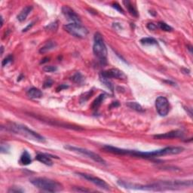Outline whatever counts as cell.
I'll return each mask as SVG.
<instances>
[{"mask_svg": "<svg viewBox=\"0 0 193 193\" xmlns=\"http://www.w3.org/2000/svg\"><path fill=\"white\" fill-rule=\"evenodd\" d=\"M104 150L110 153L115 155H121V156H131L137 157V158H150L159 157L162 156H167V155H177L180 154L184 149L180 146H169L164 149H158V150L151 151V152H141L137 150H131V149H119L117 147L111 146H104L103 148Z\"/></svg>", "mask_w": 193, "mask_h": 193, "instance_id": "6da1fadb", "label": "cell"}, {"mask_svg": "<svg viewBox=\"0 0 193 193\" xmlns=\"http://www.w3.org/2000/svg\"><path fill=\"white\" fill-rule=\"evenodd\" d=\"M7 129L14 134H19V135L22 136L28 140H31L39 142V143H45V139L44 137H42L36 132L32 131L31 129L28 128L25 125L16 124V123H11L9 124V125L7 126Z\"/></svg>", "mask_w": 193, "mask_h": 193, "instance_id": "7a4b0ae2", "label": "cell"}, {"mask_svg": "<svg viewBox=\"0 0 193 193\" xmlns=\"http://www.w3.org/2000/svg\"><path fill=\"white\" fill-rule=\"evenodd\" d=\"M30 183L39 190L50 192H60L63 189L62 184L58 181L45 177H35L30 180Z\"/></svg>", "mask_w": 193, "mask_h": 193, "instance_id": "3957f363", "label": "cell"}, {"mask_svg": "<svg viewBox=\"0 0 193 193\" xmlns=\"http://www.w3.org/2000/svg\"><path fill=\"white\" fill-rule=\"evenodd\" d=\"M93 52L101 64H106L107 62V49L102 35L98 32L94 34V37Z\"/></svg>", "mask_w": 193, "mask_h": 193, "instance_id": "277c9868", "label": "cell"}, {"mask_svg": "<svg viewBox=\"0 0 193 193\" xmlns=\"http://www.w3.org/2000/svg\"><path fill=\"white\" fill-rule=\"evenodd\" d=\"M63 29L71 35L78 39H85L87 37L88 34V30L87 28L85 27L81 24L71 23L69 24H66L63 26Z\"/></svg>", "mask_w": 193, "mask_h": 193, "instance_id": "5b68a950", "label": "cell"}, {"mask_svg": "<svg viewBox=\"0 0 193 193\" xmlns=\"http://www.w3.org/2000/svg\"><path fill=\"white\" fill-rule=\"evenodd\" d=\"M64 148H65L66 149L72 151V152H76V153H78V154L83 155V156H86V157H88L89 158H91V159H92L93 161L96 162V163L102 164V165H106L105 160L103 159L99 155H97L96 153H95V152H92V151L88 150L87 149L74 146H71V145H67V146H64Z\"/></svg>", "mask_w": 193, "mask_h": 193, "instance_id": "8992f818", "label": "cell"}, {"mask_svg": "<svg viewBox=\"0 0 193 193\" xmlns=\"http://www.w3.org/2000/svg\"><path fill=\"white\" fill-rule=\"evenodd\" d=\"M76 174L82 177V178L88 180L89 182L92 183L93 184H94L95 186H98L99 188L102 189V190H106V191H110V185L107 183L105 182L103 180H102V179L96 177V176H94L92 175L84 174V173H76Z\"/></svg>", "mask_w": 193, "mask_h": 193, "instance_id": "52a82bcc", "label": "cell"}, {"mask_svg": "<svg viewBox=\"0 0 193 193\" xmlns=\"http://www.w3.org/2000/svg\"><path fill=\"white\" fill-rule=\"evenodd\" d=\"M156 108L157 112L161 116H166L170 111V103L166 97L160 96L156 100Z\"/></svg>", "mask_w": 193, "mask_h": 193, "instance_id": "ba28073f", "label": "cell"}, {"mask_svg": "<svg viewBox=\"0 0 193 193\" xmlns=\"http://www.w3.org/2000/svg\"><path fill=\"white\" fill-rule=\"evenodd\" d=\"M62 13L67 21H71L72 23H76V24H81V19H80L79 16L69 6H63L62 7Z\"/></svg>", "mask_w": 193, "mask_h": 193, "instance_id": "9c48e42d", "label": "cell"}, {"mask_svg": "<svg viewBox=\"0 0 193 193\" xmlns=\"http://www.w3.org/2000/svg\"><path fill=\"white\" fill-rule=\"evenodd\" d=\"M100 76L107 78V79H110V78L125 79L126 78V76L124 72L122 71L119 70V69H116V68H112V69L103 71L100 73Z\"/></svg>", "mask_w": 193, "mask_h": 193, "instance_id": "30bf717a", "label": "cell"}, {"mask_svg": "<svg viewBox=\"0 0 193 193\" xmlns=\"http://www.w3.org/2000/svg\"><path fill=\"white\" fill-rule=\"evenodd\" d=\"M183 137V132L180 130L171 131L167 132L165 134H156L153 136V137L156 140H167V139H174V138H181Z\"/></svg>", "mask_w": 193, "mask_h": 193, "instance_id": "8fae6325", "label": "cell"}, {"mask_svg": "<svg viewBox=\"0 0 193 193\" xmlns=\"http://www.w3.org/2000/svg\"><path fill=\"white\" fill-rule=\"evenodd\" d=\"M49 156H50L49 155L38 153L36 156H35V159L41 162V163H43L45 165L51 166L53 165V162H52L51 158Z\"/></svg>", "mask_w": 193, "mask_h": 193, "instance_id": "7c38bea8", "label": "cell"}, {"mask_svg": "<svg viewBox=\"0 0 193 193\" xmlns=\"http://www.w3.org/2000/svg\"><path fill=\"white\" fill-rule=\"evenodd\" d=\"M33 10V6H27L26 7H24L21 11L20 12L18 15H17V20L21 22H23L26 19L27 16L30 15V13Z\"/></svg>", "mask_w": 193, "mask_h": 193, "instance_id": "4fadbf2b", "label": "cell"}, {"mask_svg": "<svg viewBox=\"0 0 193 193\" xmlns=\"http://www.w3.org/2000/svg\"><path fill=\"white\" fill-rule=\"evenodd\" d=\"M43 95L41 90L36 87H31L29 91H27V96L31 99H38L42 97Z\"/></svg>", "mask_w": 193, "mask_h": 193, "instance_id": "5bb4252c", "label": "cell"}, {"mask_svg": "<svg viewBox=\"0 0 193 193\" xmlns=\"http://www.w3.org/2000/svg\"><path fill=\"white\" fill-rule=\"evenodd\" d=\"M56 47H57V43H56L55 42L48 41L44 46H42L41 48H40L39 53H41V54H45V53H47V52L50 51L54 49Z\"/></svg>", "mask_w": 193, "mask_h": 193, "instance_id": "9a60e30c", "label": "cell"}, {"mask_svg": "<svg viewBox=\"0 0 193 193\" xmlns=\"http://www.w3.org/2000/svg\"><path fill=\"white\" fill-rule=\"evenodd\" d=\"M19 162H20L22 165H28L31 164L32 162L31 156H30V154L27 152V151L25 150L24 152H23V154L21 155Z\"/></svg>", "mask_w": 193, "mask_h": 193, "instance_id": "2e32d148", "label": "cell"}, {"mask_svg": "<svg viewBox=\"0 0 193 193\" xmlns=\"http://www.w3.org/2000/svg\"><path fill=\"white\" fill-rule=\"evenodd\" d=\"M106 98V94H101L99 95L94 100L93 103L91 105V108L92 110H96L100 106V105L102 104V103L103 102V100Z\"/></svg>", "mask_w": 193, "mask_h": 193, "instance_id": "e0dca14e", "label": "cell"}, {"mask_svg": "<svg viewBox=\"0 0 193 193\" xmlns=\"http://www.w3.org/2000/svg\"><path fill=\"white\" fill-rule=\"evenodd\" d=\"M124 5L125 6L126 8L128 9V12L133 16V17H138V12L136 9V8L133 6V4L130 2V1H124L123 2Z\"/></svg>", "mask_w": 193, "mask_h": 193, "instance_id": "ac0fdd59", "label": "cell"}, {"mask_svg": "<svg viewBox=\"0 0 193 193\" xmlns=\"http://www.w3.org/2000/svg\"><path fill=\"white\" fill-rule=\"evenodd\" d=\"M140 42L143 44V45H157L158 44V42L156 41V39H153V38H143L140 40Z\"/></svg>", "mask_w": 193, "mask_h": 193, "instance_id": "d6986e66", "label": "cell"}, {"mask_svg": "<svg viewBox=\"0 0 193 193\" xmlns=\"http://www.w3.org/2000/svg\"><path fill=\"white\" fill-rule=\"evenodd\" d=\"M128 107H130L132 110H136L137 112H143V109L140 104H138L136 102H129L127 103Z\"/></svg>", "mask_w": 193, "mask_h": 193, "instance_id": "ffe728a7", "label": "cell"}, {"mask_svg": "<svg viewBox=\"0 0 193 193\" xmlns=\"http://www.w3.org/2000/svg\"><path fill=\"white\" fill-rule=\"evenodd\" d=\"M157 26H158V27L160 28L161 30H163V31L171 32V31H172V30H173V28L171 27V26L167 25L166 23L159 22L158 24H157Z\"/></svg>", "mask_w": 193, "mask_h": 193, "instance_id": "44dd1931", "label": "cell"}, {"mask_svg": "<svg viewBox=\"0 0 193 193\" xmlns=\"http://www.w3.org/2000/svg\"><path fill=\"white\" fill-rule=\"evenodd\" d=\"M71 80L76 83H81L83 81V76L81 75L80 72H76V74L73 75V76L71 78Z\"/></svg>", "mask_w": 193, "mask_h": 193, "instance_id": "7402d4cb", "label": "cell"}, {"mask_svg": "<svg viewBox=\"0 0 193 193\" xmlns=\"http://www.w3.org/2000/svg\"><path fill=\"white\" fill-rule=\"evenodd\" d=\"M100 80H101V82H103V83L106 86V87L109 88V89L110 90V91H113V85H112V84L111 83V82H110V80L107 79V78H103V77H102V76H100Z\"/></svg>", "mask_w": 193, "mask_h": 193, "instance_id": "603a6c76", "label": "cell"}, {"mask_svg": "<svg viewBox=\"0 0 193 193\" xmlns=\"http://www.w3.org/2000/svg\"><path fill=\"white\" fill-rule=\"evenodd\" d=\"M58 22L56 21V22H54V23H51V24H48V26L45 27V29L48 30H49V31H56V30H58Z\"/></svg>", "mask_w": 193, "mask_h": 193, "instance_id": "cb8c5ba5", "label": "cell"}, {"mask_svg": "<svg viewBox=\"0 0 193 193\" xmlns=\"http://www.w3.org/2000/svg\"><path fill=\"white\" fill-rule=\"evenodd\" d=\"M13 61V56L12 55H8V57H6L5 59L2 60V67H6V65H8V63H11Z\"/></svg>", "mask_w": 193, "mask_h": 193, "instance_id": "d4e9b609", "label": "cell"}, {"mask_svg": "<svg viewBox=\"0 0 193 193\" xmlns=\"http://www.w3.org/2000/svg\"><path fill=\"white\" fill-rule=\"evenodd\" d=\"M43 70L46 72H52L58 70V68L54 66H45L43 67Z\"/></svg>", "mask_w": 193, "mask_h": 193, "instance_id": "484cf974", "label": "cell"}, {"mask_svg": "<svg viewBox=\"0 0 193 193\" xmlns=\"http://www.w3.org/2000/svg\"><path fill=\"white\" fill-rule=\"evenodd\" d=\"M72 190L75 192H91L90 190H87V189L85 187H81V186L73 187L72 188Z\"/></svg>", "mask_w": 193, "mask_h": 193, "instance_id": "4316f807", "label": "cell"}, {"mask_svg": "<svg viewBox=\"0 0 193 193\" xmlns=\"http://www.w3.org/2000/svg\"><path fill=\"white\" fill-rule=\"evenodd\" d=\"M91 94H92V91H88V92L85 93L84 94V96H81V98H80V102L84 103L85 102V101H87V100L89 99V97L91 96Z\"/></svg>", "mask_w": 193, "mask_h": 193, "instance_id": "83f0119b", "label": "cell"}, {"mask_svg": "<svg viewBox=\"0 0 193 193\" xmlns=\"http://www.w3.org/2000/svg\"><path fill=\"white\" fill-rule=\"evenodd\" d=\"M53 85V81L50 78H47L44 82V87H50Z\"/></svg>", "mask_w": 193, "mask_h": 193, "instance_id": "f1b7e54d", "label": "cell"}, {"mask_svg": "<svg viewBox=\"0 0 193 193\" xmlns=\"http://www.w3.org/2000/svg\"><path fill=\"white\" fill-rule=\"evenodd\" d=\"M112 8H115V10H117V11H119V12H121V13H124V11H123L122 8L121 7V6L119 5V4L116 3V2L112 4Z\"/></svg>", "mask_w": 193, "mask_h": 193, "instance_id": "f546056e", "label": "cell"}, {"mask_svg": "<svg viewBox=\"0 0 193 193\" xmlns=\"http://www.w3.org/2000/svg\"><path fill=\"white\" fill-rule=\"evenodd\" d=\"M9 150V146L7 144H2L1 145V152L2 153H6Z\"/></svg>", "mask_w": 193, "mask_h": 193, "instance_id": "4dcf8cb0", "label": "cell"}, {"mask_svg": "<svg viewBox=\"0 0 193 193\" xmlns=\"http://www.w3.org/2000/svg\"><path fill=\"white\" fill-rule=\"evenodd\" d=\"M147 28L150 30H156L158 28V26L156 24H155L154 23H149L147 24Z\"/></svg>", "mask_w": 193, "mask_h": 193, "instance_id": "1f68e13d", "label": "cell"}, {"mask_svg": "<svg viewBox=\"0 0 193 193\" xmlns=\"http://www.w3.org/2000/svg\"><path fill=\"white\" fill-rule=\"evenodd\" d=\"M24 192L23 190H20L17 187H11L9 190H8V192Z\"/></svg>", "mask_w": 193, "mask_h": 193, "instance_id": "d6a6232c", "label": "cell"}, {"mask_svg": "<svg viewBox=\"0 0 193 193\" xmlns=\"http://www.w3.org/2000/svg\"><path fill=\"white\" fill-rule=\"evenodd\" d=\"M33 23H31V24H30V25H28V26H26V27L25 28V29H24V30H23V32H26V31H27V30H29L30 28H31L32 26H33Z\"/></svg>", "mask_w": 193, "mask_h": 193, "instance_id": "836d02e7", "label": "cell"}, {"mask_svg": "<svg viewBox=\"0 0 193 193\" xmlns=\"http://www.w3.org/2000/svg\"><path fill=\"white\" fill-rule=\"evenodd\" d=\"M67 87H67V86H66V85H61L59 86V87L57 88V91H61V90H63V88H67Z\"/></svg>", "mask_w": 193, "mask_h": 193, "instance_id": "e575fe53", "label": "cell"}, {"mask_svg": "<svg viewBox=\"0 0 193 193\" xmlns=\"http://www.w3.org/2000/svg\"><path fill=\"white\" fill-rule=\"evenodd\" d=\"M42 60V61L41 62V63H47V62H48V61H49V58H45V59Z\"/></svg>", "mask_w": 193, "mask_h": 193, "instance_id": "d590c367", "label": "cell"}, {"mask_svg": "<svg viewBox=\"0 0 193 193\" xmlns=\"http://www.w3.org/2000/svg\"><path fill=\"white\" fill-rule=\"evenodd\" d=\"M1 50H2V52H1V54H3V51H4V48H3V46H2L1 47Z\"/></svg>", "mask_w": 193, "mask_h": 193, "instance_id": "8d00e7d4", "label": "cell"}]
</instances>
